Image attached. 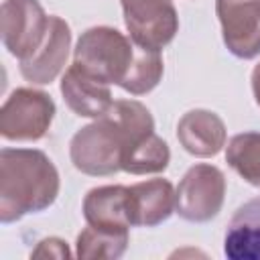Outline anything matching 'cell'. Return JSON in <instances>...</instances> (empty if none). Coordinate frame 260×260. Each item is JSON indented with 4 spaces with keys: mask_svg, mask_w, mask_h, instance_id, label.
Instances as JSON below:
<instances>
[{
    "mask_svg": "<svg viewBox=\"0 0 260 260\" xmlns=\"http://www.w3.org/2000/svg\"><path fill=\"white\" fill-rule=\"evenodd\" d=\"M140 140L110 112L77 130L69 142V158L89 177H110L122 171V156Z\"/></svg>",
    "mask_w": 260,
    "mask_h": 260,
    "instance_id": "2",
    "label": "cell"
},
{
    "mask_svg": "<svg viewBox=\"0 0 260 260\" xmlns=\"http://www.w3.org/2000/svg\"><path fill=\"white\" fill-rule=\"evenodd\" d=\"M225 199V177L213 165H193L175 191V211L193 223L213 219Z\"/></svg>",
    "mask_w": 260,
    "mask_h": 260,
    "instance_id": "5",
    "label": "cell"
},
{
    "mask_svg": "<svg viewBox=\"0 0 260 260\" xmlns=\"http://www.w3.org/2000/svg\"><path fill=\"white\" fill-rule=\"evenodd\" d=\"M83 217L89 225L106 230H130L134 225V207L130 187L104 185L87 191L83 199Z\"/></svg>",
    "mask_w": 260,
    "mask_h": 260,
    "instance_id": "11",
    "label": "cell"
},
{
    "mask_svg": "<svg viewBox=\"0 0 260 260\" xmlns=\"http://www.w3.org/2000/svg\"><path fill=\"white\" fill-rule=\"evenodd\" d=\"M223 252L232 260H260V197L236 209L225 232Z\"/></svg>",
    "mask_w": 260,
    "mask_h": 260,
    "instance_id": "13",
    "label": "cell"
},
{
    "mask_svg": "<svg viewBox=\"0 0 260 260\" xmlns=\"http://www.w3.org/2000/svg\"><path fill=\"white\" fill-rule=\"evenodd\" d=\"M49 16L39 0H4L0 8V32L6 51L18 61L30 57L43 43Z\"/></svg>",
    "mask_w": 260,
    "mask_h": 260,
    "instance_id": "6",
    "label": "cell"
},
{
    "mask_svg": "<svg viewBox=\"0 0 260 260\" xmlns=\"http://www.w3.org/2000/svg\"><path fill=\"white\" fill-rule=\"evenodd\" d=\"M171 150L169 144L158 136L150 134L132 148H128L122 156V171L130 175H154L162 173L169 167Z\"/></svg>",
    "mask_w": 260,
    "mask_h": 260,
    "instance_id": "16",
    "label": "cell"
},
{
    "mask_svg": "<svg viewBox=\"0 0 260 260\" xmlns=\"http://www.w3.org/2000/svg\"><path fill=\"white\" fill-rule=\"evenodd\" d=\"M138 45L112 26L87 28L73 51V63L106 83L120 85L128 79Z\"/></svg>",
    "mask_w": 260,
    "mask_h": 260,
    "instance_id": "3",
    "label": "cell"
},
{
    "mask_svg": "<svg viewBox=\"0 0 260 260\" xmlns=\"http://www.w3.org/2000/svg\"><path fill=\"white\" fill-rule=\"evenodd\" d=\"M165 65H162V55L160 51L154 49H146L138 45V53H136V61L132 65V71L128 75V79L122 83V89H126L132 95H142L152 91L160 77H162Z\"/></svg>",
    "mask_w": 260,
    "mask_h": 260,
    "instance_id": "18",
    "label": "cell"
},
{
    "mask_svg": "<svg viewBox=\"0 0 260 260\" xmlns=\"http://www.w3.org/2000/svg\"><path fill=\"white\" fill-rule=\"evenodd\" d=\"M128 230H106L89 225L77 236L75 256L81 260H112L120 258L128 248Z\"/></svg>",
    "mask_w": 260,
    "mask_h": 260,
    "instance_id": "15",
    "label": "cell"
},
{
    "mask_svg": "<svg viewBox=\"0 0 260 260\" xmlns=\"http://www.w3.org/2000/svg\"><path fill=\"white\" fill-rule=\"evenodd\" d=\"M134 225L154 228L175 211V189L167 179H150L130 187Z\"/></svg>",
    "mask_w": 260,
    "mask_h": 260,
    "instance_id": "14",
    "label": "cell"
},
{
    "mask_svg": "<svg viewBox=\"0 0 260 260\" xmlns=\"http://www.w3.org/2000/svg\"><path fill=\"white\" fill-rule=\"evenodd\" d=\"M59 195V173L37 148H2L0 152V221L12 223L45 211Z\"/></svg>",
    "mask_w": 260,
    "mask_h": 260,
    "instance_id": "1",
    "label": "cell"
},
{
    "mask_svg": "<svg viewBox=\"0 0 260 260\" xmlns=\"http://www.w3.org/2000/svg\"><path fill=\"white\" fill-rule=\"evenodd\" d=\"M71 49V28L61 18L51 14L49 28L41 43V47L26 59L20 61V73L26 81L37 85H47L59 77V73L67 65Z\"/></svg>",
    "mask_w": 260,
    "mask_h": 260,
    "instance_id": "9",
    "label": "cell"
},
{
    "mask_svg": "<svg viewBox=\"0 0 260 260\" xmlns=\"http://www.w3.org/2000/svg\"><path fill=\"white\" fill-rule=\"evenodd\" d=\"M61 93L69 110L81 118H100L114 104L110 83L87 73L77 63L67 67L63 73Z\"/></svg>",
    "mask_w": 260,
    "mask_h": 260,
    "instance_id": "10",
    "label": "cell"
},
{
    "mask_svg": "<svg viewBox=\"0 0 260 260\" xmlns=\"http://www.w3.org/2000/svg\"><path fill=\"white\" fill-rule=\"evenodd\" d=\"M252 91H254L256 104L260 106V61H258L256 67L252 69Z\"/></svg>",
    "mask_w": 260,
    "mask_h": 260,
    "instance_id": "20",
    "label": "cell"
},
{
    "mask_svg": "<svg viewBox=\"0 0 260 260\" xmlns=\"http://www.w3.org/2000/svg\"><path fill=\"white\" fill-rule=\"evenodd\" d=\"M130 39L146 49H165L179 30L173 0H120Z\"/></svg>",
    "mask_w": 260,
    "mask_h": 260,
    "instance_id": "7",
    "label": "cell"
},
{
    "mask_svg": "<svg viewBox=\"0 0 260 260\" xmlns=\"http://www.w3.org/2000/svg\"><path fill=\"white\" fill-rule=\"evenodd\" d=\"M32 258H69L71 252L67 248V242H63L61 238H45L39 242V246L32 250L30 254Z\"/></svg>",
    "mask_w": 260,
    "mask_h": 260,
    "instance_id": "19",
    "label": "cell"
},
{
    "mask_svg": "<svg viewBox=\"0 0 260 260\" xmlns=\"http://www.w3.org/2000/svg\"><path fill=\"white\" fill-rule=\"evenodd\" d=\"M228 51L240 59L260 55V0H215Z\"/></svg>",
    "mask_w": 260,
    "mask_h": 260,
    "instance_id": "8",
    "label": "cell"
},
{
    "mask_svg": "<svg viewBox=\"0 0 260 260\" xmlns=\"http://www.w3.org/2000/svg\"><path fill=\"white\" fill-rule=\"evenodd\" d=\"M181 146L199 158L215 156L225 146V124L211 110H189L177 124Z\"/></svg>",
    "mask_w": 260,
    "mask_h": 260,
    "instance_id": "12",
    "label": "cell"
},
{
    "mask_svg": "<svg viewBox=\"0 0 260 260\" xmlns=\"http://www.w3.org/2000/svg\"><path fill=\"white\" fill-rule=\"evenodd\" d=\"M55 118V102L49 93L32 87L14 89L0 110V134L14 142L41 140Z\"/></svg>",
    "mask_w": 260,
    "mask_h": 260,
    "instance_id": "4",
    "label": "cell"
},
{
    "mask_svg": "<svg viewBox=\"0 0 260 260\" xmlns=\"http://www.w3.org/2000/svg\"><path fill=\"white\" fill-rule=\"evenodd\" d=\"M225 160L246 183L260 187V132L236 134L228 142Z\"/></svg>",
    "mask_w": 260,
    "mask_h": 260,
    "instance_id": "17",
    "label": "cell"
}]
</instances>
